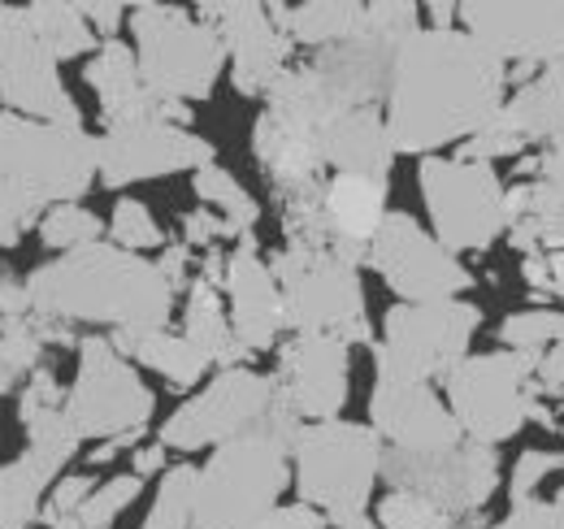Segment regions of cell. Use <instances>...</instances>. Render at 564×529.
<instances>
[{
  "label": "cell",
  "mask_w": 564,
  "mask_h": 529,
  "mask_svg": "<svg viewBox=\"0 0 564 529\" xmlns=\"http://www.w3.org/2000/svg\"><path fill=\"white\" fill-rule=\"evenodd\" d=\"M508 66L469 31L422 26L395 53L387 91V131L395 152L430 156L469 143L503 109Z\"/></svg>",
  "instance_id": "6da1fadb"
},
{
  "label": "cell",
  "mask_w": 564,
  "mask_h": 529,
  "mask_svg": "<svg viewBox=\"0 0 564 529\" xmlns=\"http://www.w3.org/2000/svg\"><path fill=\"white\" fill-rule=\"evenodd\" d=\"M31 309L53 322H96L118 334L165 331L174 287L161 264L140 261L118 244H91L62 261L40 264L26 278Z\"/></svg>",
  "instance_id": "7a4b0ae2"
},
{
  "label": "cell",
  "mask_w": 564,
  "mask_h": 529,
  "mask_svg": "<svg viewBox=\"0 0 564 529\" xmlns=\"http://www.w3.org/2000/svg\"><path fill=\"white\" fill-rule=\"evenodd\" d=\"M300 430L304 421L279 399L261 425L213 447L196 477L192 529H252L265 512H274L291 482V452Z\"/></svg>",
  "instance_id": "3957f363"
},
{
  "label": "cell",
  "mask_w": 564,
  "mask_h": 529,
  "mask_svg": "<svg viewBox=\"0 0 564 529\" xmlns=\"http://www.w3.org/2000/svg\"><path fill=\"white\" fill-rule=\"evenodd\" d=\"M382 439L373 425L356 421H317L295 434V490L300 504L317 508L330 526L352 529L365 521L373 482L382 477Z\"/></svg>",
  "instance_id": "277c9868"
},
{
  "label": "cell",
  "mask_w": 564,
  "mask_h": 529,
  "mask_svg": "<svg viewBox=\"0 0 564 529\" xmlns=\"http://www.w3.org/2000/svg\"><path fill=\"white\" fill-rule=\"evenodd\" d=\"M274 278L282 287L286 326L295 334H330V338H344L348 347L373 338L360 273L335 248L286 244L274 257Z\"/></svg>",
  "instance_id": "5b68a950"
},
{
  "label": "cell",
  "mask_w": 564,
  "mask_h": 529,
  "mask_svg": "<svg viewBox=\"0 0 564 529\" xmlns=\"http://www.w3.org/2000/svg\"><path fill=\"white\" fill-rule=\"evenodd\" d=\"M131 31H135L140 74L156 100L170 105L209 100L217 74L226 66V48L209 22H196L174 4H135Z\"/></svg>",
  "instance_id": "8992f818"
},
{
  "label": "cell",
  "mask_w": 564,
  "mask_h": 529,
  "mask_svg": "<svg viewBox=\"0 0 564 529\" xmlns=\"http://www.w3.org/2000/svg\"><path fill=\"white\" fill-rule=\"evenodd\" d=\"M434 239L452 252H482L508 235V192L487 161L422 156L417 165Z\"/></svg>",
  "instance_id": "52a82bcc"
},
{
  "label": "cell",
  "mask_w": 564,
  "mask_h": 529,
  "mask_svg": "<svg viewBox=\"0 0 564 529\" xmlns=\"http://www.w3.org/2000/svg\"><path fill=\"white\" fill-rule=\"evenodd\" d=\"M482 326V313L469 300H434V304H395L382 322L378 374L434 382L452 378L456 365L469 360V343Z\"/></svg>",
  "instance_id": "ba28073f"
},
{
  "label": "cell",
  "mask_w": 564,
  "mask_h": 529,
  "mask_svg": "<svg viewBox=\"0 0 564 529\" xmlns=\"http://www.w3.org/2000/svg\"><path fill=\"white\" fill-rule=\"evenodd\" d=\"M0 143L26 196L44 213L53 204H78V196L100 179V139L83 127H53L0 114Z\"/></svg>",
  "instance_id": "9c48e42d"
},
{
  "label": "cell",
  "mask_w": 564,
  "mask_h": 529,
  "mask_svg": "<svg viewBox=\"0 0 564 529\" xmlns=\"http://www.w3.org/2000/svg\"><path fill=\"white\" fill-rule=\"evenodd\" d=\"M534 399L539 396L530 382V365L508 347L487 352V356H469L447 378V408H452L460 434L482 447L508 443L512 434H521V425L530 417L547 421V412Z\"/></svg>",
  "instance_id": "30bf717a"
},
{
  "label": "cell",
  "mask_w": 564,
  "mask_h": 529,
  "mask_svg": "<svg viewBox=\"0 0 564 529\" xmlns=\"http://www.w3.org/2000/svg\"><path fill=\"white\" fill-rule=\"evenodd\" d=\"M156 399L140 382L135 365L109 343V334H87L78 343V374L66 396V417H70L78 439H122V434H143L152 421Z\"/></svg>",
  "instance_id": "8fae6325"
},
{
  "label": "cell",
  "mask_w": 564,
  "mask_h": 529,
  "mask_svg": "<svg viewBox=\"0 0 564 529\" xmlns=\"http://www.w3.org/2000/svg\"><path fill=\"white\" fill-rule=\"evenodd\" d=\"M0 105L4 114L31 122L83 127V114L62 83L57 57L35 35L26 4H0Z\"/></svg>",
  "instance_id": "7c38bea8"
},
{
  "label": "cell",
  "mask_w": 564,
  "mask_h": 529,
  "mask_svg": "<svg viewBox=\"0 0 564 529\" xmlns=\"http://www.w3.org/2000/svg\"><path fill=\"white\" fill-rule=\"evenodd\" d=\"M279 403V382L239 365V369H221L209 387L196 399H187L165 425H161V443L174 452H200V447H221L239 434H248L252 425H261Z\"/></svg>",
  "instance_id": "4fadbf2b"
},
{
  "label": "cell",
  "mask_w": 564,
  "mask_h": 529,
  "mask_svg": "<svg viewBox=\"0 0 564 529\" xmlns=\"http://www.w3.org/2000/svg\"><path fill=\"white\" fill-rule=\"evenodd\" d=\"M382 477L391 490L422 495L447 517H474L499 486L495 447L482 443H456L447 452H391L382 456Z\"/></svg>",
  "instance_id": "5bb4252c"
},
{
  "label": "cell",
  "mask_w": 564,
  "mask_h": 529,
  "mask_svg": "<svg viewBox=\"0 0 564 529\" xmlns=\"http://www.w3.org/2000/svg\"><path fill=\"white\" fill-rule=\"evenodd\" d=\"M369 264L400 295V304L456 300L460 291L474 287V273L456 261V252L443 248L409 213H387V222L369 244Z\"/></svg>",
  "instance_id": "9a60e30c"
},
{
  "label": "cell",
  "mask_w": 564,
  "mask_h": 529,
  "mask_svg": "<svg viewBox=\"0 0 564 529\" xmlns=\"http://www.w3.org/2000/svg\"><path fill=\"white\" fill-rule=\"evenodd\" d=\"M26 452L18 461L0 464V529H31L44 517V490L57 486L53 477L74 461L78 434H74L66 408L40 412L22 421Z\"/></svg>",
  "instance_id": "2e32d148"
},
{
  "label": "cell",
  "mask_w": 564,
  "mask_h": 529,
  "mask_svg": "<svg viewBox=\"0 0 564 529\" xmlns=\"http://www.w3.org/2000/svg\"><path fill=\"white\" fill-rule=\"evenodd\" d=\"M460 18L499 62H564V0H465Z\"/></svg>",
  "instance_id": "e0dca14e"
},
{
  "label": "cell",
  "mask_w": 564,
  "mask_h": 529,
  "mask_svg": "<svg viewBox=\"0 0 564 529\" xmlns=\"http://www.w3.org/2000/svg\"><path fill=\"white\" fill-rule=\"evenodd\" d=\"M213 165V143L192 134L187 127L170 122H135V127H113L100 134V183L105 187H131L143 179H165V174H200Z\"/></svg>",
  "instance_id": "ac0fdd59"
},
{
  "label": "cell",
  "mask_w": 564,
  "mask_h": 529,
  "mask_svg": "<svg viewBox=\"0 0 564 529\" xmlns=\"http://www.w3.org/2000/svg\"><path fill=\"white\" fill-rule=\"evenodd\" d=\"M200 13L209 18L217 31L226 57H230V83L239 96H270V87L286 74V53L291 40L282 35L274 22L270 4H252V0H213L200 4Z\"/></svg>",
  "instance_id": "d6986e66"
},
{
  "label": "cell",
  "mask_w": 564,
  "mask_h": 529,
  "mask_svg": "<svg viewBox=\"0 0 564 529\" xmlns=\"http://www.w3.org/2000/svg\"><path fill=\"white\" fill-rule=\"evenodd\" d=\"M369 425L391 452H447L465 443L447 399L434 396L430 382L378 374L369 396Z\"/></svg>",
  "instance_id": "ffe728a7"
},
{
  "label": "cell",
  "mask_w": 564,
  "mask_h": 529,
  "mask_svg": "<svg viewBox=\"0 0 564 529\" xmlns=\"http://www.w3.org/2000/svg\"><path fill=\"white\" fill-rule=\"evenodd\" d=\"M274 382L300 421H339L348 403V343L330 334H295L279 352Z\"/></svg>",
  "instance_id": "44dd1931"
},
{
  "label": "cell",
  "mask_w": 564,
  "mask_h": 529,
  "mask_svg": "<svg viewBox=\"0 0 564 529\" xmlns=\"http://www.w3.org/2000/svg\"><path fill=\"white\" fill-rule=\"evenodd\" d=\"M561 134H564V62H552V66L539 69L517 96L503 100V109L460 148V156L491 165L495 156H512L525 143H547L552 148Z\"/></svg>",
  "instance_id": "7402d4cb"
},
{
  "label": "cell",
  "mask_w": 564,
  "mask_h": 529,
  "mask_svg": "<svg viewBox=\"0 0 564 529\" xmlns=\"http://www.w3.org/2000/svg\"><path fill=\"white\" fill-rule=\"evenodd\" d=\"M83 78H87V87L100 100L105 131L135 127V122H170V127L192 122V109L187 105H170V100H156L152 96V87L143 83L140 74L135 48H127L122 40H100L96 57L83 66Z\"/></svg>",
  "instance_id": "603a6c76"
},
{
  "label": "cell",
  "mask_w": 564,
  "mask_h": 529,
  "mask_svg": "<svg viewBox=\"0 0 564 529\" xmlns=\"http://www.w3.org/2000/svg\"><path fill=\"white\" fill-rule=\"evenodd\" d=\"M508 239L517 252L564 248V152L543 148L508 192Z\"/></svg>",
  "instance_id": "cb8c5ba5"
},
{
  "label": "cell",
  "mask_w": 564,
  "mask_h": 529,
  "mask_svg": "<svg viewBox=\"0 0 564 529\" xmlns=\"http://www.w3.org/2000/svg\"><path fill=\"white\" fill-rule=\"evenodd\" d=\"M226 295H230V326L235 338L248 352H265L286 331L282 287L274 278V264L257 257V239L243 235L239 248L226 257Z\"/></svg>",
  "instance_id": "d4e9b609"
},
{
  "label": "cell",
  "mask_w": 564,
  "mask_h": 529,
  "mask_svg": "<svg viewBox=\"0 0 564 529\" xmlns=\"http://www.w3.org/2000/svg\"><path fill=\"white\" fill-rule=\"evenodd\" d=\"M382 222H387V183L360 174H335L326 183V235L339 257H348L352 264L369 261V244Z\"/></svg>",
  "instance_id": "484cf974"
},
{
  "label": "cell",
  "mask_w": 564,
  "mask_h": 529,
  "mask_svg": "<svg viewBox=\"0 0 564 529\" xmlns=\"http://www.w3.org/2000/svg\"><path fill=\"white\" fill-rule=\"evenodd\" d=\"M322 161L335 174H360V179H391L395 143L387 131V118L378 109H348L322 131Z\"/></svg>",
  "instance_id": "4316f807"
},
{
  "label": "cell",
  "mask_w": 564,
  "mask_h": 529,
  "mask_svg": "<svg viewBox=\"0 0 564 529\" xmlns=\"http://www.w3.org/2000/svg\"><path fill=\"white\" fill-rule=\"evenodd\" d=\"M217 287H226V257L209 252L205 273L187 287V313H183V338L221 369H239L252 352L235 338V326L226 322V309H221V295Z\"/></svg>",
  "instance_id": "83f0119b"
},
{
  "label": "cell",
  "mask_w": 564,
  "mask_h": 529,
  "mask_svg": "<svg viewBox=\"0 0 564 529\" xmlns=\"http://www.w3.org/2000/svg\"><path fill=\"white\" fill-rule=\"evenodd\" d=\"M503 343L530 365L534 396H564V313L530 309L503 322Z\"/></svg>",
  "instance_id": "f1b7e54d"
},
{
  "label": "cell",
  "mask_w": 564,
  "mask_h": 529,
  "mask_svg": "<svg viewBox=\"0 0 564 529\" xmlns=\"http://www.w3.org/2000/svg\"><path fill=\"white\" fill-rule=\"evenodd\" d=\"M274 22L291 44H308V48H335L360 35L365 26V9L356 0H308V4H270Z\"/></svg>",
  "instance_id": "f546056e"
},
{
  "label": "cell",
  "mask_w": 564,
  "mask_h": 529,
  "mask_svg": "<svg viewBox=\"0 0 564 529\" xmlns=\"http://www.w3.org/2000/svg\"><path fill=\"white\" fill-rule=\"evenodd\" d=\"M109 343L127 356V360H140L148 369H156L170 387H178V391H187V387H196L200 378H205V369H209V360L183 338V334H170V331H156V334H109Z\"/></svg>",
  "instance_id": "4dcf8cb0"
},
{
  "label": "cell",
  "mask_w": 564,
  "mask_h": 529,
  "mask_svg": "<svg viewBox=\"0 0 564 529\" xmlns=\"http://www.w3.org/2000/svg\"><path fill=\"white\" fill-rule=\"evenodd\" d=\"M26 18L35 26V35L44 40V48L57 62H74L83 53H96V31L83 18V4H66V0H35L26 4Z\"/></svg>",
  "instance_id": "1f68e13d"
},
{
  "label": "cell",
  "mask_w": 564,
  "mask_h": 529,
  "mask_svg": "<svg viewBox=\"0 0 564 529\" xmlns=\"http://www.w3.org/2000/svg\"><path fill=\"white\" fill-rule=\"evenodd\" d=\"M192 192L213 204L217 208V217L230 226V235H252V226H257V217H261V204L243 192V183L230 174V170H221L217 161L205 165L196 179H192Z\"/></svg>",
  "instance_id": "d6a6232c"
},
{
  "label": "cell",
  "mask_w": 564,
  "mask_h": 529,
  "mask_svg": "<svg viewBox=\"0 0 564 529\" xmlns=\"http://www.w3.org/2000/svg\"><path fill=\"white\" fill-rule=\"evenodd\" d=\"M196 477H200V468H192V464L165 468V477H161V486H156V504L148 508V517H143L140 529H192Z\"/></svg>",
  "instance_id": "836d02e7"
},
{
  "label": "cell",
  "mask_w": 564,
  "mask_h": 529,
  "mask_svg": "<svg viewBox=\"0 0 564 529\" xmlns=\"http://www.w3.org/2000/svg\"><path fill=\"white\" fill-rule=\"evenodd\" d=\"M109 226L91 213V208H83V204H53L44 217H40V239H44V248H57V252H83V248H91V244H105L100 235H105Z\"/></svg>",
  "instance_id": "e575fe53"
},
{
  "label": "cell",
  "mask_w": 564,
  "mask_h": 529,
  "mask_svg": "<svg viewBox=\"0 0 564 529\" xmlns=\"http://www.w3.org/2000/svg\"><path fill=\"white\" fill-rule=\"evenodd\" d=\"M140 490H143V477L118 473V477H109V482H100L91 490V499L74 512L70 521H57L53 529H113V521L140 499Z\"/></svg>",
  "instance_id": "d590c367"
},
{
  "label": "cell",
  "mask_w": 564,
  "mask_h": 529,
  "mask_svg": "<svg viewBox=\"0 0 564 529\" xmlns=\"http://www.w3.org/2000/svg\"><path fill=\"white\" fill-rule=\"evenodd\" d=\"M378 526L382 529H456V517H447L443 508H434L422 495L391 490V495L378 504Z\"/></svg>",
  "instance_id": "8d00e7d4"
},
{
  "label": "cell",
  "mask_w": 564,
  "mask_h": 529,
  "mask_svg": "<svg viewBox=\"0 0 564 529\" xmlns=\"http://www.w3.org/2000/svg\"><path fill=\"white\" fill-rule=\"evenodd\" d=\"M109 239L118 244V248H127V252H143V248H161V226H156V217L148 213V204L140 199H118L113 204V226H109Z\"/></svg>",
  "instance_id": "74e56055"
},
{
  "label": "cell",
  "mask_w": 564,
  "mask_h": 529,
  "mask_svg": "<svg viewBox=\"0 0 564 529\" xmlns=\"http://www.w3.org/2000/svg\"><path fill=\"white\" fill-rule=\"evenodd\" d=\"M44 217V208L35 204V199L26 196V187H22V179L13 174V165H9V152H4V143H0V222H9V226H31V222H40Z\"/></svg>",
  "instance_id": "f35d334b"
},
{
  "label": "cell",
  "mask_w": 564,
  "mask_h": 529,
  "mask_svg": "<svg viewBox=\"0 0 564 529\" xmlns=\"http://www.w3.org/2000/svg\"><path fill=\"white\" fill-rule=\"evenodd\" d=\"M96 486H100V482H96L91 473H70V477H57L53 495L44 499V517H40V521H44L48 529L57 526V521H70L74 512H78V508L91 499V490H96Z\"/></svg>",
  "instance_id": "ab89813d"
},
{
  "label": "cell",
  "mask_w": 564,
  "mask_h": 529,
  "mask_svg": "<svg viewBox=\"0 0 564 529\" xmlns=\"http://www.w3.org/2000/svg\"><path fill=\"white\" fill-rule=\"evenodd\" d=\"M66 396H70V391H62V382H57V374H53V369H35V374H31V382L22 387L18 417H22V421H31V417H40V412L66 408Z\"/></svg>",
  "instance_id": "60d3db41"
},
{
  "label": "cell",
  "mask_w": 564,
  "mask_h": 529,
  "mask_svg": "<svg viewBox=\"0 0 564 529\" xmlns=\"http://www.w3.org/2000/svg\"><path fill=\"white\" fill-rule=\"evenodd\" d=\"M552 468H564V452H525V456L517 461V468H512V504L534 499L539 482H543Z\"/></svg>",
  "instance_id": "b9f144b4"
},
{
  "label": "cell",
  "mask_w": 564,
  "mask_h": 529,
  "mask_svg": "<svg viewBox=\"0 0 564 529\" xmlns=\"http://www.w3.org/2000/svg\"><path fill=\"white\" fill-rule=\"evenodd\" d=\"M521 273H525V282H530L539 295H561V304H564V248L525 257V261H521Z\"/></svg>",
  "instance_id": "7bdbcfd3"
},
{
  "label": "cell",
  "mask_w": 564,
  "mask_h": 529,
  "mask_svg": "<svg viewBox=\"0 0 564 529\" xmlns=\"http://www.w3.org/2000/svg\"><path fill=\"white\" fill-rule=\"evenodd\" d=\"M326 526L330 521L317 508H308V504H279L274 512H265L252 529H326Z\"/></svg>",
  "instance_id": "ee69618b"
},
{
  "label": "cell",
  "mask_w": 564,
  "mask_h": 529,
  "mask_svg": "<svg viewBox=\"0 0 564 529\" xmlns=\"http://www.w3.org/2000/svg\"><path fill=\"white\" fill-rule=\"evenodd\" d=\"M213 239H230V226L217 213H187L183 217V248H205Z\"/></svg>",
  "instance_id": "f6af8a7d"
},
{
  "label": "cell",
  "mask_w": 564,
  "mask_h": 529,
  "mask_svg": "<svg viewBox=\"0 0 564 529\" xmlns=\"http://www.w3.org/2000/svg\"><path fill=\"white\" fill-rule=\"evenodd\" d=\"M495 529H556V512L543 499H525V504H512V512Z\"/></svg>",
  "instance_id": "bcb514c9"
},
{
  "label": "cell",
  "mask_w": 564,
  "mask_h": 529,
  "mask_svg": "<svg viewBox=\"0 0 564 529\" xmlns=\"http://www.w3.org/2000/svg\"><path fill=\"white\" fill-rule=\"evenodd\" d=\"M122 13H131V9H122L118 0H87L83 4V18L91 22V31H100L105 40H118V26H122Z\"/></svg>",
  "instance_id": "7dc6e473"
},
{
  "label": "cell",
  "mask_w": 564,
  "mask_h": 529,
  "mask_svg": "<svg viewBox=\"0 0 564 529\" xmlns=\"http://www.w3.org/2000/svg\"><path fill=\"white\" fill-rule=\"evenodd\" d=\"M161 273H165V282L174 287V295L178 291H187L192 287V278H187V248H165V257H161Z\"/></svg>",
  "instance_id": "c3c4849f"
},
{
  "label": "cell",
  "mask_w": 564,
  "mask_h": 529,
  "mask_svg": "<svg viewBox=\"0 0 564 529\" xmlns=\"http://www.w3.org/2000/svg\"><path fill=\"white\" fill-rule=\"evenodd\" d=\"M156 468H165V443H152V447L135 452V477H152Z\"/></svg>",
  "instance_id": "681fc988"
},
{
  "label": "cell",
  "mask_w": 564,
  "mask_h": 529,
  "mask_svg": "<svg viewBox=\"0 0 564 529\" xmlns=\"http://www.w3.org/2000/svg\"><path fill=\"white\" fill-rule=\"evenodd\" d=\"M22 239V226H9V222H0V248H13Z\"/></svg>",
  "instance_id": "f907efd6"
},
{
  "label": "cell",
  "mask_w": 564,
  "mask_h": 529,
  "mask_svg": "<svg viewBox=\"0 0 564 529\" xmlns=\"http://www.w3.org/2000/svg\"><path fill=\"white\" fill-rule=\"evenodd\" d=\"M552 512H556V529H564V490L552 499Z\"/></svg>",
  "instance_id": "816d5d0a"
},
{
  "label": "cell",
  "mask_w": 564,
  "mask_h": 529,
  "mask_svg": "<svg viewBox=\"0 0 564 529\" xmlns=\"http://www.w3.org/2000/svg\"><path fill=\"white\" fill-rule=\"evenodd\" d=\"M352 529H382V526H373V521H356Z\"/></svg>",
  "instance_id": "f5cc1de1"
}]
</instances>
